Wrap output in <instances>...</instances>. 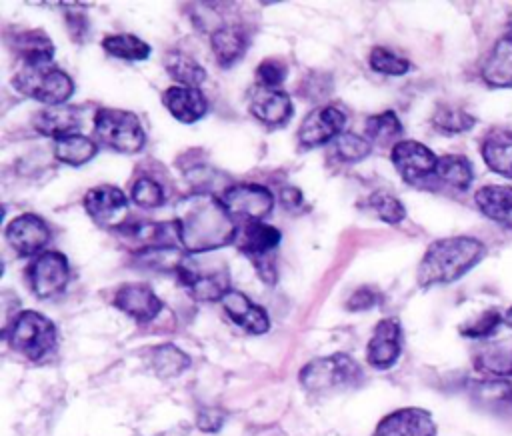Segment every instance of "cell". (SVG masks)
Returning a JSON list of instances; mask_svg holds the SVG:
<instances>
[{"label": "cell", "instance_id": "6da1fadb", "mask_svg": "<svg viewBox=\"0 0 512 436\" xmlns=\"http://www.w3.org/2000/svg\"><path fill=\"white\" fill-rule=\"evenodd\" d=\"M176 224L180 244L186 254H208L234 244L238 224L226 212L220 196L192 192L176 204Z\"/></svg>", "mask_w": 512, "mask_h": 436}, {"label": "cell", "instance_id": "7a4b0ae2", "mask_svg": "<svg viewBox=\"0 0 512 436\" xmlns=\"http://www.w3.org/2000/svg\"><path fill=\"white\" fill-rule=\"evenodd\" d=\"M488 248L482 240L474 236H446L434 240L416 270V280L420 288L442 286L460 280L468 274L484 256Z\"/></svg>", "mask_w": 512, "mask_h": 436}, {"label": "cell", "instance_id": "3957f363", "mask_svg": "<svg viewBox=\"0 0 512 436\" xmlns=\"http://www.w3.org/2000/svg\"><path fill=\"white\" fill-rule=\"evenodd\" d=\"M12 84L20 94L36 102H42L44 106L66 104L74 94L72 78L52 60L20 62V68L12 78Z\"/></svg>", "mask_w": 512, "mask_h": 436}, {"label": "cell", "instance_id": "277c9868", "mask_svg": "<svg viewBox=\"0 0 512 436\" xmlns=\"http://www.w3.org/2000/svg\"><path fill=\"white\" fill-rule=\"evenodd\" d=\"M174 274L198 302L222 300L232 290L226 262L208 254H186Z\"/></svg>", "mask_w": 512, "mask_h": 436}, {"label": "cell", "instance_id": "5b68a950", "mask_svg": "<svg viewBox=\"0 0 512 436\" xmlns=\"http://www.w3.org/2000/svg\"><path fill=\"white\" fill-rule=\"evenodd\" d=\"M12 350L36 362L56 348V326L50 318L36 310H20L2 330Z\"/></svg>", "mask_w": 512, "mask_h": 436}, {"label": "cell", "instance_id": "8992f818", "mask_svg": "<svg viewBox=\"0 0 512 436\" xmlns=\"http://www.w3.org/2000/svg\"><path fill=\"white\" fill-rule=\"evenodd\" d=\"M362 368L348 354L322 356L300 370V384L312 394H332L360 386Z\"/></svg>", "mask_w": 512, "mask_h": 436}, {"label": "cell", "instance_id": "52a82bcc", "mask_svg": "<svg viewBox=\"0 0 512 436\" xmlns=\"http://www.w3.org/2000/svg\"><path fill=\"white\" fill-rule=\"evenodd\" d=\"M94 134L98 144L120 154H136L146 144V130L140 118L120 108H98L94 114Z\"/></svg>", "mask_w": 512, "mask_h": 436}, {"label": "cell", "instance_id": "ba28073f", "mask_svg": "<svg viewBox=\"0 0 512 436\" xmlns=\"http://www.w3.org/2000/svg\"><path fill=\"white\" fill-rule=\"evenodd\" d=\"M282 240V234L278 228L266 222H248L238 226L236 234V248L252 262L258 276L266 284L276 282V264H274V252Z\"/></svg>", "mask_w": 512, "mask_h": 436}, {"label": "cell", "instance_id": "9c48e42d", "mask_svg": "<svg viewBox=\"0 0 512 436\" xmlns=\"http://www.w3.org/2000/svg\"><path fill=\"white\" fill-rule=\"evenodd\" d=\"M220 200L232 220L240 226L248 222H264L274 208V194L256 182H238L228 186Z\"/></svg>", "mask_w": 512, "mask_h": 436}, {"label": "cell", "instance_id": "30bf717a", "mask_svg": "<svg viewBox=\"0 0 512 436\" xmlns=\"http://www.w3.org/2000/svg\"><path fill=\"white\" fill-rule=\"evenodd\" d=\"M70 278L68 258L62 252L48 250L32 258L26 266V282L32 294L40 300L54 298L56 294L64 292Z\"/></svg>", "mask_w": 512, "mask_h": 436}, {"label": "cell", "instance_id": "8fae6325", "mask_svg": "<svg viewBox=\"0 0 512 436\" xmlns=\"http://www.w3.org/2000/svg\"><path fill=\"white\" fill-rule=\"evenodd\" d=\"M390 160L396 172L408 184H422L434 178L438 156L418 140H400L392 146Z\"/></svg>", "mask_w": 512, "mask_h": 436}, {"label": "cell", "instance_id": "7c38bea8", "mask_svg": "<svg viewBox=\"0 0 512 436\" xmlns=\"http://www.w3.org/2000/svg\"><path fill=\"white\" fill-rule=\"evenodd\" d=\"M128 196L112 184H98L90 188L84 198L82 206L86 214L100 226H106L110 230H118L124 226L126 214H128Z\"/></svg>", "mask_w": 512, "mask_h": 436}, {"label": "cell", "instance_id": "4fadbf2b", "mask_svg": "<svg viewBox=\"0 0 512 436\" xmlns=\"http://www.w3.org/2000/svg\"><path fill=\"white\" fill-rule=\"evenodd\" d=\"M474 368L492 378H512V326L504 324L498 334L476 342Z\"/></svg>", "mask_w": 512, "mask_h": 436}, {"label": "cell", "instance_id": "5bb4252c", "mask_svg": "<svg viewBox=\"0 0 512 436\" xmlns=\"http://www.w3.org/2000/svg\"><path fill=\"white\" fill-rule=\"evenodd\" d=\"M346 126V114L334 104H322L310 110L298 128V142L304 148L324 146L334 142Z\"/></svg>", "mask_w": 512, "mask_h": 436}, {"label": "cell", "instance_id": "9a60e30c", "mask_svg": "<svg viewBox=\"0 0 512 436\" xmlns=\"http://www.w3.org/2000/svg\"><path fill=\"white\" fill-rule=\"evenodd\" d=\"M4 236L18 256L36 258L50 242V226L42 216L24 212L6 224Z\"/></svg>", "mask_w": 512, "mask_h": 436}, {"label": "cell", "instance_id": "2e32d148", "mask_svg": "<svg viewBox=\"0 0 512 436\" xmlns=\"http://www.w3.org/2000/svg\"><path fill=\"white\" fill-rule=\"evenodd\" d=\"M112 304L128 314L132 320L138 324H148L152 322L164 308L162 300L156 296V292L142 282H130L122 284L112 298Z\"/></svg>", "mask_w": 512, "mask_h": 436}, {"label": "cell", "instance_id": "e0dca14e", "mask_svg": "<svg viewBox=\"0 0 512 436\" xmlns=\"http://www.w3.org/2000/svg\"><path fill=\"white\" fill-rule=\"evenodd\" d=\"M130 246H134V254L152 250V248H182L178 224L176 220L164 222H138L130 226L118 228ZM184 250V248H182Z\"/></svg>", "mask_w": 512, "mask_h": 436}, {"label": "cell", "instance_id": "ac0fdd59", "mask_svg": "<svg viewBox=\"0 0 512 436\" xmlns=\"http://www.w3.org/2000/svg\"><path fill=\"white\" fill-rule=\"evenodd\" d=\"M250 114L268 128L284 126L294 114V104L284 90L254 86L248 98Z\"/></svg>", "mask_w": 512, "mask_h": 436}, {"label": "cell", "instance_id": "d6986e66", "mask_svg": "<svg viewBox=\"0 0 512 436\" xmlns=\"http://www.w3.org/2000/svg\"><path fill=\"white\" fill-rule=\"evenodd\" d=\"M402 352V326L396 318H384L374 326L368 340L366 358L370 366L386 370L400 358Z\"/></svg>", "mask_w": 512, "mask_h": 436}, {"label": "cell", "instance_id": "ffe728a7", "mask_svg": "<svg viewBox=\"0 0 512 436\" xmlns=\"http://www.w3.org/2000/svg\"><path fill=\"white\" fill-rule=\"evenodd\" d=\"M436 422L424 408H400L386 414L372 436H434Z\"/></svg>", "mask_w": 512, "mask_h": 436}, {"label": "cell", "instance_id": "44dd1931", "mask_svg": "<svg viewBox=\"0 0 512 436\" xmlns=\"http://www.w3.org/2000/svg\"><path fill=\"white\" fill-rule=\"evenodd\" d=\"M478 74L490 88H512V28L490 46Z\"/></svg>", "mask_w": 512, "mask_h": 436}, {"label": "cell", "instance_id": "7402d4cb", "mask_svg": "<svg viewBox=\"0 0 512 436\" xmlns=\"http://www.w3.org/2000/svg\"><path fill=\"white\" fill-rule=\"evenodd\" d=\"M164 108L182 124H194L208 112V98L200 88L170 86L162 92Z\"/></svg>", "mask_w": 512, "mask_h": 436}, {"label": "cell", "instance_id": "603a6c76", "mask_svg": "<svg viewBox=\"0 0 512 436\" xmlns=\"http://www.w3.org/2000/svg\"><path fill=\"white\" fill-rule=\"evenodd\" d=\"M480 156L490 172L512 178V128L494 126L480 140Z\"/></svg>", "mask_w": 512, "mask_h": 436}, {"label": "cell", "instance_id": "cb8c5ba5", "mask_svg": "<svg viewBox=\"0 0 512 436\" xmlns=\"http://www.w3.org/2000/svg\"><path fill=\"white\" fill-rule=\"evenodd\" d=\"M228 318L250 334H264L270 328V318L260 304H254L244 292L230 290L222 300Z\"/></svg>", "mask_w": 512, "mask_h": 436}, {"label": "cell", "instance_id": "d4e9b609", "mask_svg": "<svg viewBox=\"0 0 512 436\" xmlns=\"http://www.w3.org/2000/svg\"><path fill=\"white\" fill-rule=\"evenodd\" d=\"M32 126L38 134L50 136L54 140L80 132L82 118L76 106L72 104H58V106H44L32 116Z\"/></svg>", "mask_w": 512, "mask_h": 436}, {"label": "cell", "instance_id": "484cf974", "mask_svg": "<svg viewBox=\"0 0 512 436\" xmlns=\"http://www.w3.org/2000/svg\"><path fill=\"white\" fill-rule=\"evenodd\" d=\"M474 204L488 220L512 230V186L484 184L474 192Z\"/></svg>", "mask_w": 512, "mask_h": 436}, {"label": "cell", "instance_id": "4316f807", "mask_svg": "<svg viewBox=\"0 0 512 436\" xmlns=\"http://www.w3.org/2000/svg\"><path fill=\"white\" fill-rule=\"evenodd\" d=\"M210 48L218 66L230 68L238 60H242L248 48V38L244 30L238 26H218L210 34Z\"/></svg>", "mask_w": 512, "mask_h": 436}, {"label": "cell", "instance_id": "83f0119b", "mask_svg": "<svg viewBox=\"0 0 512 436\" xmlns=\"http://www.w3.org/2000/svg\"><path fill=\"white\" fill-rule=\"evenodd\" d=\"M434 178L454 190L464 192L474 182V164L464 154H442L438 156Z\"/></svg>", "mask_w": 512, "mask_h": 436}, {"label": "cell", "instance_id": "f1b7e54d", "mask_svg": "<svg viewBox=\"0 0 512 436\" xmlns=\"http://www.w3.org/2000/svg\"><path fill=\"white\" fill-rule=\"evenodd\" d=\"M98 154V142L86 134H68L54 140V156L68 166H82Z\"/></svg>", "mask_w": 512, "mask_h": 436}, {"label": "cell", "instance_id": "f546056e", "mask_svg": "<svg viewBox=\"0 0 512 436\" xmlns=\"http://www.w3.org/2000/svg\"><path fill=\"white\" fill-rule=\"evenodd\" d=\"M432 128L444 136H454V134H464L470 132L476 126V116H472L468 110L456 104H438L432 112Z\"/></svg>", "mask_w": 512, "mask_h": 436}, {"label": "cell", "instance_id": "4dcf8cb0", "mask_svg": "<svg viewBox=\"0 0 512 436\" xmlns=\"http://www.w3.org/2000/svg\"><path fill=\"white\" fill-rule=\"evenodd\" d=\"M20 62H48L54 56V44L42 30H22L12 38Z\"/></svg>", "mask_w": 512, "mask_h": 436}, {"label": "cell", "instance_id": "1f68e13d", "mask_svg": "<svg viewBox=\"0 0 512 436\" xmlns=\"http://www.w3.org/2000/svg\"><path fill=\"white\" fill-rule=\"evenodd\" d=\"M164 68L168 76L178 82L180 86L198 88L206 80V70L202 64H198L190 54L186 52H168L164 56Z\"/></svg>", "mask_w": 512, "mask_h": 436}, {"label": "cell", "instance_id": "d6a6232c", "mask_svg": "<svg viewBox=\"0 0 512 436\" xmlns=\"http://www.w3.org/2000/svg\"><path fill=\"white\" fill-rule=\"evenodd\" d=\"M364 132L372 144H378V146L392 144L394 146L400 142L404 126L394 110H384V112H378V114H372L366 118Z\"/></svg>", "mask_w": 512, "mask_h": 436}, {"label": "cell", "instance_id": "836d02e7", "mask_svg": "<svg viewBox=\"0 0 512 436\" xmlns=\"http://www.w3.org/2000/svg\"><path fill=\"white\" fill-rule=\"evenodd\" d=\"M102 48L106 54L114 58H122L128 62H140L146 60L152 52L150 44L138 38L136 34H108L102 38Z\"/></svg>", "mask_w": 512, "mask_h": 436}, {"label": "cell", "instance_id": "e575fe53", "mask_svg": "<svg viewBox=\"0 0 512 436\" xmlns=\"http://www.w3.org/2000/svg\"><path fill=\"white\" fill-rule=\"evenodd\" d=\"M504 324H506L504 312H500L498 308H486L480 314H476L474 318H470L468 322H464L460 326V334L474 342H482V340H488L494 334H498V330Z\"/></svg>", "mask_w": 512, "mask_h": 436}, {"label": "cell", "instance_id": "d590c367", "mask_svg": "<svg viewBox=\"0 0 512 436\" xmlns=\"http://www.w3.org/2000/svg\"><path fill=\"white\" fill-rule=\"evenodd\" d=\"M372 152V142L366 136L354 134V132H342L334 142H332V154L336 160L354 164L370 156Z\"/></svg>", "mask_w": 512, "mask_h": 436}, {"label": "cell", "instance_id": "8d00e7d4", "mask_svg": "<svg viewBox=\"0 0 512 436\" xmlns=\"http://www.w3.org/2000/svg\"><path fill=\"white\" fill-rule=\"evenodd\" d=\"M150 362H152L154 372L158 376H164V378L166 376H178L182 370H186L190 366V358L172 344L154 348L152 354H150Z\"/></svg>", "mask_w": 512, "mask_h": 436}, {"label": "cell", "instance_id": "74e56055", "mask_svg": "<svg viewBox=\"0 0 512 436\" xmlns=\"http://www.w3.org/2000/svg\"><path fill=\"white\" fill-rule=\"evenodd\" d=\"M368 208H372L378 218L386 224H398L406 218L404 204L386 190H376L368 196Z\"/></svg>", "mask_w": 512, "mask_h": 436}, {"label": "cell", "instance_id": "f35d334b", "mask_svg": "<svg viewBox=\"0 0 512 436\" xmlns=\"http://www.w3.org/2000/svg\"><path fill=\"white\" fill-rule=\"evenodd\" d=\"M368 64L374 72L386 74V76H402L410 70V62L406 58H402L396 52L382 48V46H374L370 50Z\"/></svg>", "mask_w": 512, "mask_h": 436}, {"label": "cell", "instance_id": "ab89813d", "mask_svg": "<svg viewBox=\"0 0 512 436\" xmlns=\"http://www.w3.org/2000/svg\"><path fill=\"white\" fill-rule=\"evenodd\" d=\"M130 198L142 208H158L160 204H164V188L158 180L150 176H140L132 182Z\"/></svg>", "mask_w": 512, "mask_h": 436}, {"label": "cell", "instance_id": "60d3db41", "mask_svg": "<svg viewBox=\"0 0 512 436\" xmlns=\"http://www.w3.org/2000/svg\"><path fill=\"white\" fill-rule=\"evenodd\" d=\"M288 76V66L278 58H264L256 68L258 86L278 90Z\"/></svg>", "mask_w": 512, "mask_h": 436}, {"label": "cell", "instance_id": "b9f144b4", "mask_svg": "<svg viewBox=\"0 0 512 436\" xmlns=\"http://www.w3.org/2000/svg\"><path fill=\"white\" fill-rule=\"evenodd\" d=\"M378 302V292H374L372 288L368 286H362L358 288L348 300H346V308L352 310V312H362V310H368L372 306H376Z\"/></svg>", "mask_w": 512, "mask_h": 436}, {"label": "cell", "instance_id": "7bdbcfd3", "mask_svg": "<svg viewBox=\"0 0 512 436\" xmlns=\"http://www.w3.org/2000/svg\"><path fill=\"white\" fill-rule=\"evenodd\" d=\"M196 426L202 430V432H218L222 426H224V414L216 408H208V410H202L196 418Z\"/></svg>", "mask_w": 512, "mask_h": 436}, {"label": "cell", "instance_id": "ee69618b", "mask_svg": "<svg viewBox=\"0 0 512 436\" xmlns=\"http://www.w3.org/2000/svg\"><path fill=\"white\" fill-rule=\"evenodd\" d=\"M66 26H68L70 36H72L76 42H78V40H84L86 30H88V22H86V16H84L80 10L66 14Z\"/></svg>", "mask_w": 512, "mask_h": 436}, {"label": "cell", "instance_id": "f6af8a7d", "mask_svg": "<svg viewBox=\"0 0 512 436\" xmlns=\"http://www.w3.org/2000/svg\"><path fill=\"white\" fill-rule=\"evenodd\" d=\"M280 198H282V204L288 206V208L302 204V192H300L298 188H292V186H290V188H284L282 194H280Z\"/></svg>", "mask_w": 512, "mask_h": 436}, {"label": "cell", "instance_id": "bcb514c9", "mask_svg": "<svg viewBox=\"0 0 512 436\" xmlns=\"http://www.w3.org/2000/svg\"><path fill=\"white\" fill-rule=\"evenodd\" d=\"M504 318H506V324H508V326H512V306L504 312Z\"/></svg>", "mask_w": 512, "mask_h": 436}, {"label": "cell", "instance_id": "7dc6e473", "mask_svg": "<svg viewBox=\"0 0 512 436\" xmlns=\"http://www.w3.org/2000/svg\"><path fill=\"white\" fill-rule=\"evenodd\" d=\"M510 398H512V394H510Z\"/></svg>", "mask_w": 512, "mask_h": 436}]
</instances>
